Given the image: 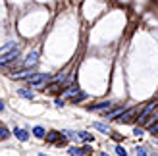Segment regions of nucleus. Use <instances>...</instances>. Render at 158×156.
<instances>
[{"label": "nucleus", "instance_id": "19", "mask_svg": "<svg viewBox=\"0 0 158 156\" xmlns=\"http://www.w3.org/2000/svg\"><path fill=\"white\" fill-rule=\"evenodd\" d=\"M148 131H151L152 135H156V131H158V123L154 121V123H151V127H148Z\"/></svg>", "mask_w": 158, "mask_h": 156}, {"label": "nucleus", "instance_id": "1", "mask_svg": "<svg viewBox=\"0 0 158 156\" xmlns=\"http://www.w3.org/2000/svg\"><path fill=\"white\" fill-rule=\"evenodd\" d=\"M46 81H48V73H35V75L29 77V85L35 89H41Z\"/></svg>", "mask_w": 158, "mask_h": 156}, {"label": "nucleus", "instance_id": "6", "mask_svg": "<svg viewBox=\"0 0 158 156\" xmlns=\"http://www.w3.org/2000/svg\"><path fill=\"white\" fill-rule=\"evenodd\" d=\"M31 75H33V73H31V69H23V72H18V73H12L10 77H12V79H29Z\"/></svg>", "mask_w": 158, "mask_h": 156}, {"label": "nucleus", "instance_id": "25", "mask_svg": "<svg viewBox=\"0 0 158 156\" xmlns=\"http://www.w3.org/2000/svg\"><path fill=\"white\" fill-rule=\"evenodd\" d=\"M100 156H108V154H106V152H102V154H100Z\"/></svg>", "mask_w": 158, "mask_h": 156}, {"label": "nucleus", "instance_id": "13", "mask_svg": "<svg viewBox=\"0 0 158 156\" xmlns=\"http://www.w3.org/2000/svg\"><path fill=\"white\" fill-rule=\"evenodd\" d=\"M77 139H83V141L91 143V141H93V135H91V133H87V131H81V133H77Z\"/></svg>", "mask_w": 158, "mask_h": 156}, {"label": "nucleus", "instance_id": "20", "mask_svg": "<svg viewBox=\"0 0 158 156\" xmlns=\"http://www.w3.org/2000/svg\"><path fill=\"white\" fill-rule=\"evenodd\" d=\"M85 96H87V95H85V92H81V95H77V96L73 98V102H79V100H83Z\"/></svg>", "mask_w": 158, "mask_h": 156}, {"label": "nucleus", "instance_id": "23", "mask_svg": "<svg viewBox=\"0 0 158 156\" xmlns=\"http://www.w3.org/2000/svg\"><path fill=\"white\" fill-rule=\"evenodd\" d=\"M56 106L62 108V106H64V100H60V98H58V100H56Z\"/></svg>", "mask_w": 158, "mask_h": 156}, {"label": "nucleus", "instance_id": "21", "mask_svg": "<svg viewBox=\"0 0 158 156\" xmlns=\"http://www.w3.org/2000/svg\"><path fill=\"white\" fill-rule=\"evenodd\" d=\"M133 135H137V137H141V135H143V129H139V127H135V129H133Z\"/></svg>", "mask_w": 158, "mask_h": 156}, {"label": "nucleus", "instance_id": "5", "mask_svg": "<svg viewBox=\"0 0 158 156\" xmlns=\"http://www.w3.org/2000/svg\"><path fill=\"white\" fill-rule=\"evenodd\" d=\"M14 135L18 137V139H19L21 143H25L27 139H29V133H27L25 129H19V127H15V129H14Z\"/></svg>", "mask_w": 158, "mask_h": 156}, {"label": "nucleus", "instance_id": "22", "mask_svg": "<svg viewBox=\"0 0 158 156\" xmlns=\"http://www.w3.org/2000/svg\"><path fill=\"white\" fill-rule=\"evenodd\" d=\"M75 91H77V87H69V89L66 91V95H73V92H75Z\"/></svg>", "mask_w": 158, "mask_h": 156}, {"label": "nucleus", "instance_id": "18", "mask_svg": "<svg viewBox=\"0 0 158 156\" xmlns=\"http://www.w3.org/2000/svg\"><path fill=\"white\" fill-rule=\"evenodd\" d=\"M137 156H151V154L147 152L145 146H139V149H137Z\"/></svg>", "mask_w": 158, "mask_h": 156}, {"label": "nucleus", "instance_id": "10", "mask_svg": "<svg viewBox=\"0 0 158 156\" xmlns=\"http://www.w3.org/2000/svg\"><path fill=\"white\" fill-rule=\"evenodd\" d=\"M112 106V102H100V104H94V106H89V110H106V108H110Z\"/></svg>", "mask_w": 158, "mask_h": 156}, {"label": "nucleus", "instance_id": "17", "mask_svg": "<svg viewBox=\"0 0 158 156\" xmlns=\"http://www.w3.org/2000/svg\"><path fill=\"white\" fill-rule=\"evenodd\" d=\"M116 154L118 156H127V150H125L123 146H116Z\"/></svg>", "mask_w": 158, "mask_h": 156}, {"label": "nucleus", "instance_id": "14", "mask_svg": "<svg viewBox=\"0 0 158 156\" xmlns=\"http://www.w3.org/2000/svg\"><path fill=\"white\" fill-rule=\"evenodd\" d=\"M33 135H35V137H39V139H43V137H44L46 133H44V129H43L41 125H37V127L33 129Z\"/></svg>", "mask_w": 158, "mask_h": 156}, {"label": "nucleus", "instance_id": "12", "mask_svg": "<svg viewBox=\"0 0 158 156\" xmlns=\"http://www.w3.org/2000/svg\"><path fill=\"white\" fill-rule=\"evenodd\" d=\"M93 127H94V129H98L100 133H106V135L110 133V129H108V125H104V123H98V121H97V123H93Z\"/></svg>", "mask_w": 158, "mask_h": 156}, {"label": "nucleus", "instance_id": "2", "mask_svg": "<svg viewBox=\"0 0 158 156\" xmlns=\"http://www.w3.org/2000/svg\"><path fill=\"white\" fill-rule=\"evenodd\" d=\"M19 56V48L15 46L14 50H10V52H6V54H2V58H0V66H6L8 62H14L15 58Z\"/></svg>", "mask_w": 158, "mask_h": 156}, {"label": "nucleus", "instance_id": "26", "mask_svg": "<svg viewBox=\"0 0 158 156\" xmlns=\"http://www.w3.org/2000/svg\"><path fill=\"white\" fill-rule=\"evenodd\" d=\"M39 156H46V154H39Z\"/></svg>", "mask_w": 158, "mask_h": 156}, {"label": "nucleus", "instance_id": "8", "mask_svg": "<svg viewBox=\"0 0 158 156\" xmlns=\"http://www.w3.org/2000/svg\"><path fill=\"white\" fill-rule=\"evenodd\" d=\"M152 110H156V102H152V104H148V106L145 108V110H143V114H141V118H139V121L143 123V121H145V118H147V116L151 114Z\"/></svg>", "mask_w": 158, "mask_h": 156}, {"label": "nucleus", "instance_id": "7", "mask_svg": "<svg viewBox=\"0 0 158 156\" xmlns=\"http://www.w3.org/2000/svg\"><path fill=\"white\" fill-rule=\"evenodd\" d=\"M37 62H39V54L37 52H31L27 60H25V68H31V66H37Z\"/></svg>", "mask_w": 158, "mask_h": 156}, {"label": "nucleus", "instance_id": "9", "mask_svg": "<svg viewBox=\"0 0 158 156\" xmlns=\"http://www.w3.org/2000/svg\"><path fill=\"white\" fill-rule=\"evenodd\" d=\"M18 95L23 96V98H29V100H31V98H35V92H33V91H29V89H19V91H18Z\"/></svg>", "mask_w": 158, "mask_h": 156}, {"label": "nucleus", "instance_id": "15", "mask_svg": "<svg viewBox=\"0 0 158 156\" xmlns=\"http://www.w3.org/2000/svg\"><path fill=\"white\" fill-rule=\"evenodd\" d=\"M8 137H10V131L6 129V125H0V141H4Z\"/></svg>", "mask_w": 158, "mask_h": 156}, {"label": "nucleus", "instance_id": "3", "mask_svg": "<svg viewBox=\"0 0 158 156\" xmlns=\"http://www.w3.org/2000/svg\"><path fill=\"white\" fill-rule=\"evenodd\" d=\"M133 116H135V108H131V110H127V112H122L120 116H118V120H116V121H120V123H127V121L133 120Z\"/></svg>", "mask_w": 158, "mask_h": 156}, {"label": "nucleus", "instance_id": "16", "mask_svg": "<svg viewBox=\"0 0 158 156\" xmlns=\"http://www.w3.org/2000/svg\"><path fill=\"white\" fill-rule=\"evenodd\" d=\"M14 48H15V44H14V43H8L4 48H0V56H2V54H6V52H10V50H14Z\"/></svg>", "mask_w": 158, "mask_h": 156}, {"label": "nucleus", "instance_id": "4", "mask_svg": "<svg viewBox=\"0 0 158 156\" xmlns=\"http://www.w3.org/2000/svg\"><path fill=\"white\" fill-rule=\"evenodd\" d=\"M46 141H48V143H54V141L64 143L66 137H62V133H58V131H50V133H46Z\"/></svg>", "mask_w": 158, "mask_h": 156}, {"label": "nucleus", "instance_id": "11", "mask_svg": "<svg viewBox=\"0 0 158 156\" xmlns=\"http://www.w3.org/2000/svg\"><path fill=\"white\" fill-rule=\"evenodd\" d=\"M68 152L72 154V156H83V154L87 152V149H77V146H72V149H69Z\"/></svg>", "mask_w": 158, "mask_h": 156}, {"label": "nucleus", "instance_id": "24", "mask_svg": "<svg viewBox=\"0 0 158 156\" xmlns=\"http://www.w3.org/2000/svg\"><path fill=\"white\" fill-rule=\"evenodd\" d=\"M4 110V102H2V100H0V112H2Z\"/></svg>", "mask_w": 158, "mask_h": 156}]
</instances>
